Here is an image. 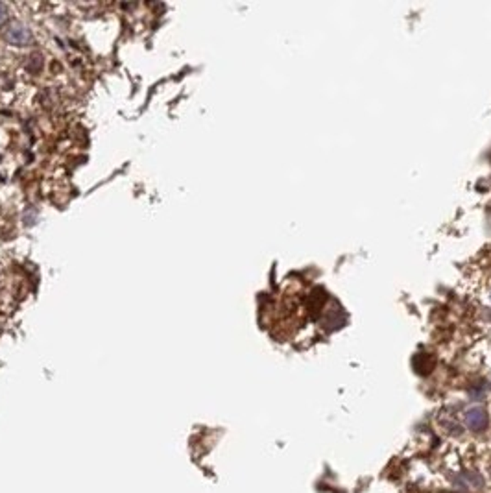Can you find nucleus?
Returning <instances> with one entry per match:
<instances>
[{
    "mask_svg": "<svg viewBox=\"0 0 491 493\" xmlns=\"http://www.w3.org/2000/svg\"><path fill=\"white\" fill-rule=\"evenodd\" d=\"M6 23H8V9L4 4H0V28H4Z\"/></svg>",
    "mask_w": 491,
    "mask_h": 493,
    "instance_id": "obj_3",
    "label": "nucleus"
},
{
    "mask_svg": "<svg viewBox=\"0 0 491 493\" xmlns=\"http://www.w3.org/2000/svg\"><path fill=\"white\" fill-rule=\"evenodd\" d=\"M465 425L471 430H484L487 427V412L482 406H471L464 416Z\"/></svg>",
    "mask_w": 491,
    "mask_h": 493,
    "instance_id": "obj_1",
    "label": "nucleus"
},
{
    "mask_svg": "<svg viewBox=\"0 0 491 493\" xmlns=\"http://www.w3.org/2000/svg\"><path fill=\"white\" fill-rule=\"evenodd\" d=\"M6 41L15 46H28L32 43V36H30V32L24 26L14 24V26H9L6 30Z\"/></svg>",
    "mask_w": 491,
    "mask_h": 493,
    "instance_id": "obj_2",
    "label": "nucleus"
}]
</instances>
